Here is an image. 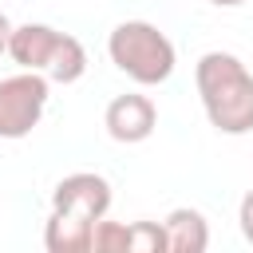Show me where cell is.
Segmentation results:
<instances>
[{"mask_svg": "<svg viewBox=\"0 0 253 253\" xmlns=\"http://www.w3.org/2000/svg\"><path fill=\"white\" fill-rule=\"evenodd\" d=\"M198 99L217 134H249L253 130V71L233 51H206L194 67Z\"/></svg>", "mask_w": 253, "mask_h": 253, "instance_id": "1", "label": "cell"}, {"mask_svg": "<svg viewBox=\"0 0 253 253\" xmlns=\"http://www.w3.org/2000/svg\"><path fill=\"white\" fill-rule=\"evenodd\" d=\"M107 55L138 87H158L178 67L174 40L158 24H150V20H123V24H115V32L107 36Z\"/></svg>", "mask_w": 253, "mask_h": 253, "instance_id": "2", "label": "cell"}, {"mask_svg": "<svg viewBox=\"0 0 253 253\" xmlns=\"http://www.w3.org/2000/svg\"><path fill=\"white\" fill-rule=\"evenodd\" d=\"M51 79L43 71H16L0 79V138H28L47 111Z\"/></svg>", "mask_w": 253, "mask_h": 253, "instance_id": "3", "label": "cell"}, {"mask_svg": "<svg viewBox=\"0 0 253 253\" xmlns=\"http://www.w3.org/2000/svg\"><path fill=\"white\" fill-rule=\"evenodd\" d=\"M51 210L71 213L79 221H99L111 210V182L103 174H95V170H75V174H67V178L55 182Z\"/></svg>", "mask_w": 253, "mask_h": 253, "instance_id": "4", "label": "cell"}, {"mask_svg": "<svg viewBox=\"0 0 253 253\" xmlns=\"http://www.w3.org/2000/svg\"><path fill=\"white\" fill-rule=\"evenodd\" d=\"M103 126L115 142L123 146H134V142H146L158 126V107L150 95H138V91H126V95H115L103 111Z\"/></svg>", "mask_w": 253, "mask_h": 253, "instance_id": "5", "label": "cell"}, {"mask_svg": "<svg viewBox=\"0 0 253 253\" xmlns=\"http://www.w3.org/2000/svg\"><path fill=\"white\" fill-rule=\"evenodd\" d=\"M59 40H63V32H55L51 24H20L8 36V55L20 71H47Z\"/></svg>", "mask_w": 253, "mask_h": 253, "instance_id": "6", "label": "cell"}, {"mask_svg": "<svg viewBox=\"0 0 253 253\" xmlns=\"http://www.w3.org/2000/svg\"><path fill=\"white\" fill-rule=\"evenodd\" d=\"M166 229V253H206L210 249V221L202 210L178 206L162 221Z\"/></svg>", "mask_w": 253, "mask_h": 253, "instance_id": "7", "label": "cell"}, {"mask_svg": "<svg viewBox=\"0 0 253 253\" xmlns=\"http://www.w3.org/2000/svg\"><path fill=\"white\" fill-rule=\"evenodd\" d=\"M91 229L95 221H79L71 213L51 210L43 225V249L47 253H91Z\"/></svg>", "mask_w": 253, "mask_h": 253, "instance_id": "8", "label": "cell"}, {"mask_svg": "<svg viewBox=\"0 0 253 253\" xmlns=\"http://www.w3.org/2000/svg\"><path fill=\"white\" fill-rule=\"evenodd\" d=\"M83 71H87V47L75 36L63 32V40H59V47H55V55H51L43 75L51 83H75V79H83Z\"/></svg>", "mask_w": 253, "mask_h": 253, "instance_id": "9", "label": "cell"}, {"mask_svg": "<svg viewBox=\"0 0 253 253\" xmlns=\"http://www.w3.org/2000/svg\"><path fill=\"white\" fill-rule=\"evenodd\" d=\"M126 253H166L162 221H130L126 225Z\"/></svg>", "mask_w": 253, "mask_h": 253, "instance_id": "10", "label": "cell"}, {"mask_svg": "<svg viewBox=\"0 0 253 253\" xmlns=\"http://www.w3.org/2000/svg\"><path fill=\"white\" fill-rule=\"evenodd\" d=\"M91 253H126V225L99 217L91 229Z\"/></svg>", "mask_w": 253, "mask_h": 253, "instance_id": "11", "label": "cell"}, {"mask_svg": "<svg viewBox=\"0 0 253 253\" xmlns=\"http://www.w3.org/2000/svg\"><path fill=\"white\" fill-rule=\"evenodd\" d=\"M237 225H241V237L253 245V190L241 198V206H237Z\"/></svg>", "mask_w": 253, "mask_h": 253, "instance_id": "12", "label": "cell"}, {"mask_svg": "<svg viewBox=\"0 0 253 253\" xmlns=\"http://www.w3.org/2000/svg\"><path fill=\"white\" fill-rule=\"evenodd\" d=\"M12 28H16V24L0 12V55H8V36H12Z\"/></svg>", "mask_w": 253, "mask_h": 253, "instance_id": "13", "label": "cell"}, {"mask_svg": "<svg viewBox=\"0 0 253 253\" xmlns=\"http://www.w3.org/2000/svg\"><path fill=\"white\" fill-rule=\"evenodd\" d=\"M210 4H217V8H237V4H245V0H210Z\"/></svg>", "mask_w": 253, "mask_h": 253, "instance_id": "14", "label": "cell"}]
</instances>
